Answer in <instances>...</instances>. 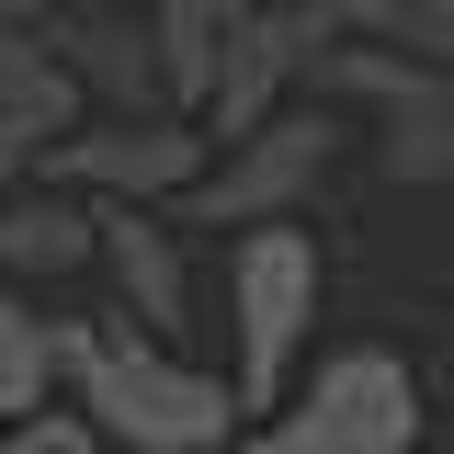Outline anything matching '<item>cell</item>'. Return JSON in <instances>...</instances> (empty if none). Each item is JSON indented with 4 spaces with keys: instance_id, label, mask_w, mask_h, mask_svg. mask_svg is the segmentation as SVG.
<instances>
[{
    "instance_id": "cell-1",
    "label": "cell",
    "mask_w": 454,
    "mask_h": 454,
    "mask_svg": "<svg viewBox=\"0 0 454 454\" xmlns=\"http://www.w3.org/2000/svg\"><path fill=\"white\" fill-rule=\"evenodd\" d=\"M57 409H80V432L103 454H227L239 443L216 364L160 352L125 318H57Z\"/></svg>"
},
{
    "instance_id": "cell-2",
    "label": "cell",
    "mask_w": 454,
    "mask_h": 454,
    "mask_svg": "<svg viewBox=\"0 0 454 454\" xmlns=\"http://www.w3.org/2000/svg\"><path fill=\"white\" fill-rule=\"evenodd\" d=\"M216 307H227V364L216 387L250 420H273L284 387L307 375L318 352V307H330V250H318V216H284V227H239L216 262Z\"/></svg>"
},
{
    "instance_id": "cell-3",
    "label": "cell",
    "mask_w": 454,
    "mask_h": 454,
    "mask_svg": "<svg viewBox=\"0 0 454 454\" xmlns=\"http://www.w3.org/2000/svg\"><path fill=\"white\" fill-rule=\"evenodd\" d=\"M420 364L397 340H330L284 387L273 420H250L227 454H420Z\"/></svg>"
},
{
    "instance_id": "cell-4",
    "label": "cell",
    "mask_w": 454,
    "mask_h": 454,
    "mask_svg": "<svg viewBox=\"0 0 454 454\" xmlns=\"http://www.w3.org/2000/svg\"><path fill=\"white\" fill-rule=\"evenodd\" d=\"M340 114H318V103H284L273 125H250L239 148H216L205 160V182L170 205V227H284V216H307L318 205V182H330V160H340Z\"/></svg>"
},
{
    "instance_id": "cell-5",
    "label": "cell",
    "mask_w": 454,
    "mask_h": 454,
    "mask_svg": "<svg viewBox=\"0 0 454 454\" xmlns=\"http://www.w3.org/2000/svg\"><path fill=\"white\" fill-rule=\"evenodd\" d=\"M205 137L182 125V114H80L68 137L46 148V193H68V205H148V216H170L193 182H205Z\"/></svg>"
},
{
    "instance_id": "cell-6",
    "label": "cell",
    "mask_w": 454,
    "mask_h": 454,
    "mask_svg": "<svg viewBox=\"0 0 454 454\" xmlns=\"http://www.w3.org/2000/svg\"><path fill=\"white\" fill-rule=\"evenodd\" d=\"M318 46H330V35H318L295 0L250 12V23L216 46V68H205V91H193V114H182V125H193L205 148H239L250 125H273V114L307 91V57H318Z\"/></svg>"
},
{
    "instance_id": "cell-7",
    "label": "cell",
    "mask_w": 454,
    "mask_h": 454,
    "mask_svg": "<svg viewBox=\"0 0 454 454\" xmlns=\"http://www.w3.org/2000/svg\"><path fill=\"white\" fill-rule=\"evenodd\" d=\"M91 273L114 284L103 318H125L137 340L182 352V330H193V250H182L170 216H148V205H91Z\"/></svg>"
},
{
    "instance_id": "cell-8",
    "label": "cell",
    "mask_w": 454,
    "mask_h": 454,
    "mask_svg": "<svg viewBox=\"0 0 454 454\" xmlns=\"http://www.w3.org/2000/svg\"><path fill=\"white\" fill-rule=\"evenodd\" d=\"M35 46H46V68L80 91V114H170V103H160V57H148V12L57 0Z\"/></svg>"
},
{
    "instance_id": "cell-9",
    "label": "cell",
    "mask_w": 454,
    "mask_h": 454,
    "mask_svg": "<svg viewBox=\"0 0 454 454\" xmlns=\"http://www.w3.org/2000/svg\"><path fill=\"white\" fill-rule=\"evenodd\" d=\"M80 273H91V205H68L46 182L0 193V284L46 295V284H80Z\"/></svg>"
},
{
    "instance_id": "cell-10",
    "label": "cell",
    "mask_w": 454,
    "mask_h": 454,
    "mask_svg": "<svg viewBox=\"0 0 454 454\" xmlns=\"http://www.w3.org/2000/svg\"><path fill=\"white\" fill-rule=\"evenodd\" d=\"M330 46H375L409 68H454V0H295Z\"/></svg>"
},
{
    "instance_id": "cell-11",
    "label": "cell",
    "mask_w": 454,
    "mask_h": 454,
    "mask_svg": "<svg viewBox=\"0 0 454 454\" xmlns=\"http://www.w3.org/2000/svg\"><path fill=\"white\" fill-rule=\"evenodd\" d=\"M250 12H273V0H148V57H160V103L170 114H193L216 46L250 23Z\"/></svg>"
},
{
    "instance_id": "cell-12",
    "label": "cell",
    "mask_w": 454,
    "mask_h": 454,
    "mask_svg": "<svg viewBox=\"0 0 454 454\" xmlns=\"http://www.w3.org/2000/svg\"><path fill=\"white\" fill-rule=\"evenodd\" d=\"M35 409H57V318L46 295L0 284V420H35Z\"/></svg>"
},
{
    "instance_id": "cell-13",
    "label": "cell",
    "mask_w": 454,
    "mask_h": 454,
    "mask_svg": "<svg viewBox=\"0 0 454 454\" xmlns=\"http://www.w3.org/2000/svg\"><path fill=\"white\" fill-rule=\"evenodd\" d=\"M0 454H103L80 432V409H35V420H0Z\"/></svg>"
},
{
    "instance_id": "cell-14",
    "label": "cell",
    "mask_w": 454,
    "mask_h": 454,
    "mask_svg": "<svg viewBox=\"0 0 454 454\" xmlns=\"http://www.w3.org/2000/svg\"><path fill=\"white\" fill-rule=\"evenodd\" d=\"M103 12H148V0H103Z\"/></svg>"
}]
</instances>
